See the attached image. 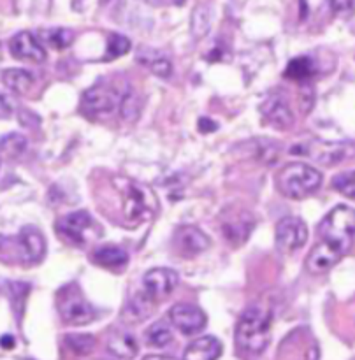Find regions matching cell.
<instances>
[{
	"instance_id": "484cf974",
	"label": "cell",
	"mask_w": 355,
	"mask_h": 360,
	"mask_svg": "<svg viewBox=\"0 0 355 360\" xmlns=\"http://www.w3.org/2000/svg\"><path fill=\"white\" fill-rule=\"evenodd\" d=\"M65 345L77 355H86L93 350L95 340L88 334H69L65 336Z\"/></svg>"
},
{
	"instance_id": "30bf717a",
	"label": "cell",
	"mask_w": 355,
	"mask_h": 360,
	"mask_svg": "<svg viewBox=\"0 0 355 360\" xmlns=\"http://www.w3.org/2000/svg\"><path fill=\"white\" fill-rule=\"evenodd\" d=\"M169 320L185 336L199 334L206 327L207 322L202 309H199L193 304H186V302H179V304L172 306L171 311H169Z\"/></svg>"
},
{
	"instance_id": "5b68a950",
	"label": "cell",
	"mask_w": 355,
	"mask_h": 360,
	"mask_svg": "<svg viewBox=\"0 0 355 360\" xmlns=\"http://www.w3.org/2000/svg\"><path fill=\"white\" fill-rule=\"evenodd\" d=\"M56 229H58V232L67 241L74 243L77 246L86 245V243L101 238L102 234L97 221L86 211H74V213L65 214V217H62L58 220Z\"/></svg>"
},
{
	"instance_id": "8992f818",
	"label": "cell",
	"mask_w": 355,
	"mask_h": 360,
	"mask_svg": "<svg viewBox=\"0 0 355 360\" xmlns=\"http://www.w3.org/2000/svg\"><path fill=\"white\" fill-rule=\"evenodd\" d=\"M178 273L167 267H157V269L148 271L143 276V292L141 294L155 304V302H162L174 292L178 287Z\"/></svg>"
},
{
	"instance_id": "7402d4cb",
	"label": "cell",
	"mask_w": 355,
	"mask_h": 360,
	"mask_svg": "<svg viewBox=\"0 0 355 360\" xmlns=\"http://www.w3.org/2000/svg\"><path fill=\"white\" fill-rule=\"evenodd\" d=\"M245 218H246V214H241V217H238L235 220L225 221V224H224V234H225V238L228 239V241H234V239H238L239 243L246 241L250 231H252L253 221L246 224Z\"/></svg>"
},
{
	"instance_id": "ac0fdd59",
	"label": "cell",
	"mask_w": 355,
	"mask_h": 360,
	"mask_svg": "<svg viewBox=\"0 0 355 360\" xmlns=\"http://www.w3.org/2000/svg\"><path fill=\"white\" fill-rule=\"evenodd\" d=\"M91 260L108 269H122L129 262V255L118 246H101L93 252Z\"/></svg>"
},
{
	"instance_id": "d6a6232c",
	"label": "cell",
	"mask_w": 355,
	"mask_h": 360,
	"mask_svg": "<svg viewBox=\"0 0 355 360\" xmlns=\"http://www.w3.org/2000/svg\"><path fill=\"white\" fill-rule=\"evenodd\" d=\"M144 360H178V359L165 357V355H151V357H146Z\"/></svg>"
},
{
	"instance_id": "4dcf8cb0",
	"label": "cell",
	"mask_w": 355,
	"mask_h": 360,
	"mask_svg": "<svg viewBox=\"0 0 355 360\" xmlns=\"http://www.w3.org/2000/svg\"><path fill=\"white\" fill-rule=\"evenodd\" d=\"M9 116H11V104H9V101H7L6 95L0 94V120L9 118Z\"/></svg>"
},
{
	"instance_id": "9c48e42d",
	"label": "cell",
	"mask_w": 355,
	"mask_h": 360,
	"mask_svg": "<svg viewBox=\"0 0 355 360\" xmlns=\"http://www.w3.org/2000/svg\"><path fill=\"white\" fill-rule=\"evenodd\" d=\"M308 241V227L297 217H287L276 225V245L283 253H294Z\"/></svg>"
},
{
	"instance_id": "8fae6325",
	"label": "cell",
	"mask_w": 355,
	"mask_h": 360,
	"mask_svg": "<svg viewBox=\"0 0 355 360\" xmlns=\"http://www.w3.org/2000/svg\"><path fill=\"white\" fill-rule=\"evenodd\" d=\"M123 95L105 84H97L83 95V108L91 115H109L120 109Z\"/></svg>"
},
{
	"instance_id": "5bb4252c",
	"label": "cell",
	"mask_w": 355,
	"mask_h": 360,
	"mask_svg": "<svg viewBox=\"0 0 355 360\" xmlns=\"http://www.w3.org/2000/svg\"><path fill=\"white\" fill-rule=\"evenodd\" d=\"M341 257H343V253L337 252L336 248L329 246L327 243L318 241V245L313 246L308 259H306V269L311 274H323L330 267L336 266L341 260Z\"/></svg>"
},
{
	"instance_id": "52a82bcc",
	"label": "cell",
	"mask_w": 355,
	"mask_h": 360,
	"mask_svg": "<svg viewBox=\"0 0 355 360\" xmlns=\"http://www.w3.org/2000/svg\"><path fill=\"white\" fill-rule=\"evenodd\" d=\"M60 316L69 326H86L95 319V309L74 288H67L60 295Z\"/></svg>"
},
{
	"instance_id": "d6986e66",
	"label": "cell",
	"mask_w": 355,
	"mask_h": 360,
	"mask_svg": "<svg viewBox=\"0 0 355 360\" xmlns=\"http://www.w3.org/2000/svg\"><path fill=\"white\" fill-rule=\"evenodd\" d=\"M108 350L122 360H132L137 355V341L132 334H112L108 341Z\"/></svg>"
},
{
	"instance_id": "ba28073f",
	"label": "cell",
	"mask_w": 355,
	"mask_h": 360,
	"mask_svg": "<svg viewBox=\"0 0 355 360\" xmlns=\"http://www.w3.org/2000/svg\"><path fill=\"white\" fill-rule=\"evenodd\" d=\"M14 245V252H16L18 260L21 264H37L41 262L42 257L46 253V243L41 232L35 227H23L20 234L11 241Z\"/></svg>"
},
{
	"instance_id": "f546056e",
	"label": "cell",
	"mask_w": 355,
	"mask_h": 360,
	"mask_svg": "<svg viewBox=\"0 0 355 360\" xmlns=\"http://www.w3.org/2000/svg\"><path fill=\"white\" fill-rule=\"evenodd\" d=\"M148 67H150L157 76L167 77L169 74H171V63H169L164 56H157V58H153L151 62H148Z\"/></svg>"
},
{
	"instance_id": "9a60e30c",
	"label": "cell",
	"mask_w": 355,
	"mask_h": 360,
	"mask_svg": "<svg viewBox=\"0 0 355 360\" xmlns=\"http://www.w3.org/2000/svg\"><path fill=\"white\" fill-rule=\"evenodd\" d=\"M260 111L266 116V120H269L278 129H288L294 123V112L283 95H273L266 98V102L260 105Z\"/></svg>"
},
{
	"instance_id": "1f68e13d",
	"label": "cell",
	"mask_w": 355,
	"mask_h": 360,
	"mask_svg": "<svg viewBox=\"0 0 355 360\" xmlns=\"http://www.w3.org/2000/svg\"><path fill=\"white\" fill-rule=\"evenodd\" d=\"M0 343H2V347H7V348L13 347V340H11V336H4L2 340H0Z\"/></svg>"
},
{
	"instance_id": "4fadbf2b",
	"label": "cell",
	"mask_w": 355,
	"mask_h": 360,
	"mask_svg": "<svg viewBox=\"0 0 355 360\" xmlns=\"http://www.w3.org/2000/svg\"><path fill=\"white\" fill-rule=\"evenodd\" d=\"M174 245L183 257H195L209 248V239L192 225H183L174 232Z\"/></svg>"
},
{
	"instance_id": "d4e9b609",
	"label": "cell",
	"mask_w": 355,
	"mask_h": 360,
	"mask_svg": "<svg viewBox=\"0 0 355 360\" xmlns=\"http://www.w3.org/2000/svg\"><path fill=\"white\" fill-rule=\"evenodd\" d=\"M25 146H27V139L20 134H7L6 137H0V153L6 157H18L23 153Z\"/></svg>"
},
{
	"instance_id": "e0dca14e",
	"label": "cell",
	"mask_w": 355,
	"mask_h": 360,
	"mask_svg": "<svg viewBox=\"0 0 355 360\" xmlns=\"http://www.w3.org/2000/svg\"><path fill=\"white\" fill-rule=\"evenodd\" d=\"M308 157L315 158V160L322 162V164H337V162L347 158V146L343 144H333V143H318L309 144V146L302 148Z\"/></svg>"
},
{
	"instance_id": "83f0119b",
	"label": "cell",
	"mask_w": 355,
	"mask_h": 360,
	"mask_svg": "<svg viewBox=\"0 0 355 360\" xmlns=\"http://www.w3.org/2000/svg\"><path fill=\"white\" fill-rule=\"evenodd\" d=\"M120 112H122L123 118L134 120L139 115V98L136 97L134 91H127L122 98V104H120Z\"/></svg>"
},
{
	"instance_id": "6da1fadb",
	"label": "cell",
	"mask_w": 355,
	"mask_h": 360,
	"mask_svg": "<svg viewBox=\"0 0 355 360\" xmlns=\"http://www.w3.org/2000/svg\"><path fill=\"white\" fill-rule=\"evenodd\" d=\"M271 313L262 306L253 304L245 309L235 326V343L243 352L259 355L271 340Z\"/></svg>"
},
{
	"instance_id": "603a6c76",
	"label": "cell",
	"mask_w": 355,
	"mask_h": 360,
	"mask_svg": "<svg viewBox=\"0 0 355 360\" xmlns=\"http://www.w3.org/2000/svg\"><path fill=\"white\" fill-rule=\"evenodd\" d=\"M39 37L44 39L53 48L63 49L74 41V32L67 28H48V30H39Z\"/></svg>"
},
{
	"instance_id": "4316f807",
	"label": "cell",
	"mask_w": 355,
	"mask_h": 360,
	"mask_svg": "<svg viewBox=\"0 0 355 360\" xmlns=\"http://www.w3.org/2000/svg\"><path fill=\"white\" fill-rule=\"evenodd\" d=\"M333 186L348 199H355V171L340 172L334 176Z\"/></svg>"
},
{
	"instance_id": "7a4b0ae2",
	"label": "cell",
	"mask_w": 355,
	"mask_h": 360,
	"mask_svg": "<svg viewBox=\"0 0 355 360\" xmlns=\"http://www.w3.org/2000/svg\"><path fill=\"white\" fill-rule=\"evenodd\" d=\"M320 241L327 243L344 253L351 248L355 239V210L348 206H336L318 225Z\"/></svg>"
},
{
	"instance_id": "f1b7e54d",
	"label": "cell",
	"mask_w": 355,
	"mask_h": 360,
	"mask_svg": "<svg viewBox=\"0 0 355 360\" xmlns=\"http://www.w3.org/2000/svg\"><path fill=\"white\" fill-rule=\"evenodd\" d=\"M129 49H130V42L127 37H123V35H118V34H115L109 37L108 58H116V56L125 55Z\"/></svg>"
},
{
	"instance_id": "cb8c5ba5",
	"label": "cell",
	"mask_w": 355,
	"mask_h": 360,
	"mask_svg": "<svg viewBox=\"0 0 355 360\" xmlns=\"http://www.w3.org/2000/svg\"><path fill=\"white\" fill-rule=\"evenodd\" d=\"M144 336H146L148 345L153 348H165L172 343V340H174V338H172L171 329L162 322L153 323V326L146 330Z\"/></svg>"
},
{
	"instance_id": "ffe728a7",
	"label": "cell",
	"mask_w": 355,
	"mask_h": 360,
	"mask_svg": "<svg viewBox=\"0 0 355 360\" xmlns=\"http://www.w3.org/2000/svg\"><path fill=\"white\" fill-rule=\"evenodd\" d=\"M2 79L14 94H27L34 84V76L25 69H7L2 74Z\"/></svg>"
},
{
	"instance_id": "2e32d148",
	"label": "cell",
	"mask_w": 355,
	"mask_h": 360,
	"mask_svg": "<svg viewBox=\"0 0 355 360\" xmlns=\"http://www.w3.org/2000/svg\"><path fill=\"white\" fill-rule=\"evenodd\" d=\"M221 355V343L213 336L197 338L186 347L183 360H217Z\"/></svg>"
},
{
	"instance_id": "3957f363",
	"label": "cell",
	"mask_w": 355,
	"mask_h": 360,
	"mask_svg": "<svg viewBox=\"0 0 355 360\" xmlns=\"http://www.w3.org/2000/svg\"><path fill=\"white\" fill-rule=\"evenodd\" d=\"M278 188L290 199H304L322 186V174L302 162L287 164L276 176Z\"/></svg>"
},
{
	"instance_id": "44dd1931",
	"label": "cell",
	"mask_w": 355,
	"mask_h": 360,
	"mask_svg": "<svg viewBox=\"0 0 355 360\" xmlns=\"http://www.w3.org/2000/svg\"><path fill=\"white\" fill-rule=\"evenodd\" d=\"M315 74H316V63L315 60L309 58V56H299V58H294L290 63H288L287 70H285V76L295 81L309 79V77H313Z\"/></svg>"
},
{
	"instance_id": "277c9868",
	"label": "cell",
	"mask_w": 355,
	"mask_h": 360,
	"mask_svg": "<svg viewBox=\"0 0 355 360\" xmlns=\"http://www.w3.org/2000/svg\"><path fill=\"white\" fill-rule=\"evenodd\" d=\"M116 188L122 195L123 214L130 224L148 220L157 211V199L148 186L130 179H116Z\"/></svg>"
},
{
	"instance_id": "7c38bea8",
	"label": "cell",
	"mask_w": 355,
	"mask_h": 360,
	"mask_svg": "<svg viewBox=\"0 0 355 360\" xmlns=\"http://www.w3.org/2000/svg\"><path fill=\"white\" fill-rule=\"evenodd\" d=\"M9 51L14 58L41 63L46 58V49L30 32H18L9 41Z\"/></svg>"
}]
</instances>
